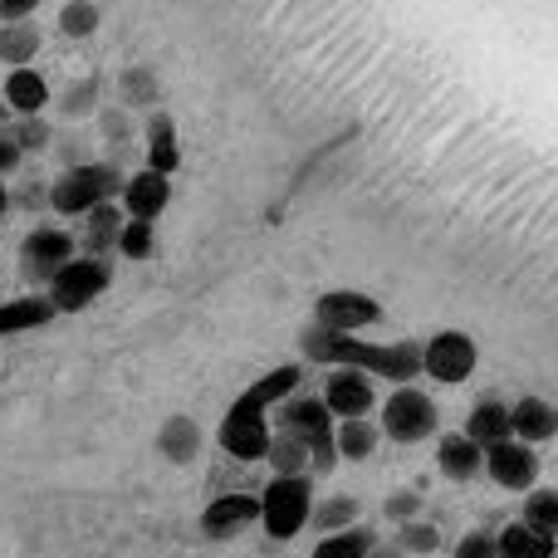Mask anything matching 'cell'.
Instances as JSON below:
<instances>
[{"label":"cell","instance_id":"26","mask_svg":"<svg viewBox=\"0 0 558 558\" xmlns=\"http://www.w3.org/2000/svg\"><path fill=\"white\" fill-rule=\"evenodd\" d=\"M153 251H157V231H153V221H137V216H128L123 235H118V255H128V260H147Z\"/></svg>","mask_w":558,"mask_h":558},{"label":"cell","instance_id":"16","mask_svg":"<svg viewBox=\"0 0 558 558\" xmlns=\"http://www.w3.org/2000/svg\"><path fill=\"white\" fill-rule=\"evenodd\" d=\"M0 98H5L10 113H20V118L45 113V104H49V84H45V74H39L35 64L10 69V74H5V88H0Z\"/></svg>","mask_w":558,"mask_h":558},{"label":"cell","instance_id":"1","mask_svg":"<svg viewBox=\"0 0 558 558\" xmlns=\"http://www.w3.org/2000/svg\"><path fill=\"white\" fill-rule=\"evenodd\" d=\"M299 348H304L308 363L357 367V373L383 377V383H397V387L416 383V377L426 373L422 367V343H412V338H402V343H363L357 333H333V328L314 324V328H304Z\"/></svg>","mask_w":558,"mask_h":558},{"label":"cell","instance_id":"32","mask_svg":"<svg viewBox=\"0 0 558 558\" xmlns=\"http://www.w3.org/2000/svg\"><path fill=\"white\" fill-rule=\"evenodd\" d=\"M451 558H500V549H495L490 534H465V539L456 544Z\"/></svg>","mask_w":558,"mask_h":558},{"label":"cell","instance_id":"6","mask_svg":"<svg viewBox=\"0 0 558 558\" xmlns=\"http://www.w3.org/2000/svg\"><path fill=\"white\" fill-rule=\"evenodd\" d=\"M108 284H113V265H108L104 255H74L64 270L49 279V299H54L59 314H78V308L94 304Z\"/></svg>","mask_w":558,"mask_h":558},{"label":"cell","instance_id":"8","mask_svg":"<svg viewBox=\"0 0 558 558\" xmlns=\"http://www.w3.org/2000/svg\"><path fill=\"white\" fill-rule=\"evenodd\" d=\"M475 363H481V348H475V338L461 333V328H441V333H432L422 343L426 377H436V383H446V387L465 383V377L475 373Z\"/></svg>","mask_w":558,"mask_h":558},{"label":"cell","instance_id":"19","mask_svg":"<svg viewBox=\"0 0 558 558\" xmlns=\"http://www.w3.org/2000/svg\"><path fill=\"white\" fill-rule=\"evenodd\" d=\"M143 133H147V167H153V172H162V177H172L177 167H182V143H177L172 113H153Z\"/></svg>","mask_w":558,"mask_h":558},{"label":"cell","instance_id":"10","mask_svg":"<svg viewBox=\"0 0 558 558\" xmlns=\"http://www.w3.org/2000/svg\"><path fill=\"white\" fill-rule=\"evenodd\" d=\"M69 260H74V241L64 231H54V226H39V231H29L20 241V270L35 284H49Z\"/></svg>","mask_w":558,"mask_h":558},{"label":"cell","instance_id":"36","mask_svg":"<svg viewBox=\"0 0 558 558\" xmlns=\"http://www.w3.org/2000/svg\"><path fill=\"white\" fill-rule=\"evenodd\" d=\"M39 10V0H0V20H29Z\"/></svg>","mask_w":558,"mask_h":558},{"label":"cell","instance_id":"17","mask_svg":"<svg viewBox=\"0 0 558 558\" xmlns=\"http://www.w3.org/2000/svg\"><path fill=\"white\" fill-rule=\"evenodd\" d=\"M436 465H441L446 481H475V475L485 471V446L471 441L465 432H456L436 446Z\"/></svg>","mask_w":558,"mask_h":558},{"label":"cell","instance_id":"15","mask_svg":"<svg viewBox=\"0 0 558 558\" xmlns=\"http://www.w3.org/2000/svg\"><path fill=\"white\" fill-rule=\"evenodd\" d=\"M465 436L471 441H481L485 451L500 441H510L514 436V422H510V407L500 402V397H481V402L471 407V416H465Z\"/></svg>","mask_w":558,"mask_h":558},{"label":"cell","instance_id":"7","mask_svg":"<svg viewBox=\"0 0 558 558\" xmlns=\"http://www.w3.org/2000/svg\"><path fill=\"white\" fill-rule=\"evenodd\" d=\"M436 422H441L436 402L422 392V387H412V383L397 387V392L383 402V432L392 436V441H402V446L426 441V436L436 432Z\"/></svg>","mask_w":558,"mask_h":558},{"label":"cell","instance_id":"18","mask_svg":"<svg viewBox=\"0 0 558 558\" xmlns=\"http://www.w3.org/2000/svg\"><path fill=\"white\" fill-rule=\"evenodd\" d=\"M510 422H514V436L530 446L539 441H554L558 436V407L544 402V397H520V402L510 407Z\"/></svg>","mask_w":558,"mask_h":558},{"label":"cell","instance_id":"20","mask_svg":"<svg viewBox=\"0 0 558 558\" xmlns=\"http://www.w3.org/2000/svg\"><path fill=\"white\" fill-rule=\"evenodd\" d=\"M495 549H500V558H554L558 539L544 530H534L530 520H514L495 534Z\"/></svg>","mask_w":558,"mask_h":558},{"label":"cell","instance_id":"40","mask_svg":"<svg viewBox=\"0 0 558 558\" xmlns=\"http://www.w3.org/2000/svg\"><path fill=\"white\" fill-rule=\"evenodd\" d=\"M554 558H558V549H554Z\"/></svg>","mask_w":558,"mask_h":558},{"label":"cell","instance_id":"28","mask_svg":"<svg viewBox=\"0 0 558 558\" xmlns=\"http://www.w3.org/2000/svg\"><path fill=\"white\" fill-rule=\"evenodd\" d=\"M524 520H530L534 530H544V534L558 539V490H530V500H524Z\"/></svg>","mask_w":558,"mask_h":558},{"label":"cell","instance_id":"34","mask_svg":"<svg viewBox=\"0 0 558 558\" xmlns=\"http://www.w3.org/2000/svg\"><path fill=\"white\" fill-rule=\"evenodd\" d=\"M20 162H25V147L15 143V133H10V128H0V177H10Z\"/></svg>","mask_w":558,"mask_h":558},{"label":"cell","instance_id":"11","mask_svg":"<svg viewBox=\"0 0 558 558\" xmlns=\"http://www.w3.org/2000/svg\"><path fill=\"white\" fill-rule=\"evenodd\" d=\"M485 475H490L500 490H534V481H539V456H534L530 441L510 436V441L485 451Z\"/></svg>","mask_w":558,"mask_h":558},{"label":"cell","instance_id":"27","mask_svg":"<svg viewBox=\"0 0 558 558\" xmlns=\"http://www.w3.org/2000/svg\"><path fill=\"white\" fill-rule=\"evenodd\" d=\"M265 456L279 465V475H299L304 471V461H308V446L299 441L294 432H279V436H270V451Z\"/></svg>","mask_w":558,"mask_h":558},{"label":"cell","instance_id":"37","mask_svg":"<svg viewBox=\"0 0 558 558\" xmlns=\"http://www.w3.org/2000/svg\"><path fill=\"white\" fill-rule=\"evenodd\" d=\"M5 211H10V192H5V177H0V221H5Z\"/></svg>","mask_w":558,"mask_h":558},{"label":"cell","instance_id":"39","mask_svg":"<svg viewBox=\"0 0 558 558\" xmlns=\"http://www.w3.org/2000/svg\"><path fill=\"white\" fill-rule=\"evenodd\" d=\"M373 558H392V554H373Z\"/></svg>","mask_w":558,"mask_h":558},{"label":"cell","instance_id":"12","mask_svg":"<svg viewBox=\"0 0 558 558\" xmlns=\"http://www.w3.org/2000/svg\"><path fill=\"white\" fill-rule=\"evenodd\" d=\"M324 402L333 412V422H353V416H367L377 407L373 377L357 373V367H333L324 383Z\"/></svg>","mask_w":558,"mask_h":558},{"label":"cell","instance_id":"13","mask_svg":"<svg viewBox=\"0 0 558 558\" xmlns=\"http://www.w3.org/2000/svg\"><path fill=\"white\" fill-rule=\"evenodd\" d=\"M167 202H172V177L153 172V167H143L123 182V211L137 216V221H157L167 211Z\"/></svg>","mask_w":558,"mask_h":558},{"label":"cell","instance_id":"4","mask_svg":"<svg viewBox=\"0 0 558 558\" xmlns=\"http://www.w3.org/2000/svg\"><path fill=\"white\" fill-rule=\"evenodd\" d=\"M279 432H294L299 441L308 446V461H314V471H333L338 461V446H333V412H328L324 397H289L284 407H279Z\"/></svg>","mask_w":558,"mask_h":558},{"label":"cell","instance_id":"30","mask_svg":"<svg viewBox=\"0 0 558 558\" xmlns=\"http://www.w3.org/2000/svg\"><path fill=\"white\" fill-rule=\"evenodd\" d=\"M10 133H15V143L25 147V153H45V147H49V133H54V128H49L39 113H29V118H20Z\"/></svg>","mask_w":558,"mask_h":558},{"label":"cell","instance_id":"22","mask_svg":"<svg viewBox=\"0 0 558 558\" xmlns=\"http://www.w3.org/2000/svg\"><path fill=\"white\" fill-rule=\"evenodd\" d=\"M39 54V25L35 20H0V64L25 69Z\"/></svg>","mask_w":558,"mask_h":558},{"label":"cell","instance_id":"24","mask_svg":"<svg viewBox=\"0 0 558 558\" xmlns=\"http://www.w3.org/2000/svg\"><path fill=\"white\" fill-rule=\"evenodd\" d=\"M314 558H373V530L363 524H348V530H333L318 539Z\"/></svg>","mask_w":558,"mask_h":558},{"label":"cell","instance_id":"31","mask_svg":"<svg viewBox=\"0 0 558 558\" xmlns=\"http://www.w3.org/2000/svg\"><path fill=\"white\" fill-rule=\"evenodd\" d=\"M353 514H357V500L338 495V500H328L324 510H318V524H324V530L333 534V530H348V524H353Z\"/></svg>","mask_w":558,"mask_h":558},{"label":"cell","instance_id":"3","mask_svg":"<svg viewBox=\"0 0 558 558\" xmlns=\"http://www.w3.org/2000/svg\"><path fill=\"white\" fill-rule=\"evenodd\" d=\"M118 192H123V172L113 162H78L59 172V182L49 186V206L59 216H88L94 206L113 202Z\"/></svg>","mask_w":558,"mask_h":558},{"label":"cell","instance_id":"35","mask_svg":"<svg viewBox=\"0 0 558 558\" xmlns=\"http://www.w3.org/2000/svg\"><path fill=\"white\" fill-rule=\"evenodd\" d=\"M88 104H94V78H84L78 88H69V94H64V108H69V113H84Z\"/></svg>","mask_w":558,"mask_h":558},{"label":"cell","instance_id":"14","mask_svg":"<svg viewBox=\"0 0 558 558\" xmlns=\"http://www.w3.org/2000/svg\"><path fill=\"white\" fill-rule=\"evenodd\" d=\"M260 520V495H221V500L206 505L202 514V530L211 534V539H231L235 530H245V524Z\"/></svg>","mask_w":558,"mask_h":558},{"label":"cell","instance_id":"38","mask_svg":"<svg viewBox=\"0 0 558 558\" xmlns=\"http://www.w3.org/2000/svg\"><path fill=\"white\" fill-rule=\"evenodd\" d=\"M5 118H10V104H5V98H0V128H5Z\"/></svg>","mask_w":558,"mask_h":558},{"label":"cell","instance_id":"29","mask_svg":"<svg viewBox=\"0 0 558 558\" xmlns=\"http://www.w3.org/2000/svg\"><path fill=\"white\" fill-rule=\"evenodd\" d=\"M59 29H64V35H74V39L94 35V29H98V5H94V0H69V5L59 10Z\"/></svg>","mask_w":558,"mask_h":558},{"label":"cell","instance_id":"33","mask_svg":"<svg viewBox=\"0 0 558 558\" xmlns=\"http://www.w3.org/2000/svg\"><path fill=\"white\" fill-rule=\"evenodd\" d=\"M436 539H441V534H436L432 524H407V530H402V544H407L412 554H432Z\"/></svg>","mask_w":558,"mask_h":558},{"label":"cell","instance_id":"25","mask_svg":"<svg viewBox=\"0 0 558 558\" xmlns=\"http://www.w3.org/2000/svg\"><path fill=\"white\" fill-rule=\"evenodd\" d=\"M333 446H338V456H343V461H367V456H373V446H377V426L363 422V416H353V422H338Z\"/></svg>","mask_w":558,"mask_h":558},{"label":"cell","instance_id":"5","mask_svg":"<svg viewBox=\"0 0 558 558\" xmlns=\"http://www.w3.org/2000/svg\"><path fill=\"white\" fill-rule=\"evenodd\" d=\"M314 490H308L304 475H279L270 481V490L260 495V524L270 530V539H294L299 530L308 524L314 514Z\"/></svg>","mask_w":558,"mask_h":558},{"label":"cell","instance_id":"21","mask_svg":"<svg viewBox=\"0 0 558 558\" xmlns=\"http://www.w3.org/2000/svg\"><path fill=\"white\" fill-rule=\"evenodd\" d=\"M54 314H59V308H54V299H49V294L10 299V304H0V338H10V333H29V328H45Z\"/></svg>","mask_w":558,"mask_h":558},{"label":"cell","instance_id":"23","mask_svg":"<svg viewBox=\"0 0 558 558\" xmlns=\"http://www.w3.org/2000/svg\"><path fill=\"white\" fill-rule=\"evenodd\" d=\"M84 221H88V255H104L108 260V251H118V235H123V226H128V211L113 202H104V206H94Z\"/></svg>","mask_w":558,"mask_h":558},{"label":"cell","instance_id":"2","mask_svg":"<svg viewBox=\"0 0 558 558\" xmlns=\"http://www.w3.org/2000/svg\"><path fill=\"white\" fill-rule=\"evenodd\" d=\"M294 387H299V367L284 363L231 402V412H226V422H221V446L235 461H260V456L270 451V407L284 402Z\"/></svg>","mask_w":558,"mask_h":558},{"label":"cell","instance_id":"9","mask_svg":"<svg viewBox=\"0 0 558 558\" xmlns=\"http://www.w3.org/2000/svg\"><path fill=\"white\" fill-rule=\"evenodd\" d=\"M377 318H383V304L373 294H363V289H328L314 304V324L333 328V333H363Z\"/></svg>","mask_w":558,"mask_h":558}]
</instances>
